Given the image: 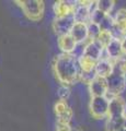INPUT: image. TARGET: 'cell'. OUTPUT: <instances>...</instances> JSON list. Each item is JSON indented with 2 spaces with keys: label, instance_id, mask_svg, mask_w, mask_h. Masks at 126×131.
Listing matches in <instances>:
<instances>
[{
  "label": "cell",
  "instance_id": "cell-1",
  "mask_svg": "<svg viewBox=\"0 0 126 131\" xmlns=\"http://www.w3.org/2000/svg\"><path fill=\"white\" fill-rule=\"evenodd\" d=\"M54 72L63 85L74 84L80 80L81 70L78 59L71 54H60L54 60Z\"/></svg>",
  "mask_w": 126,
  "mask_h": 131
},
{
  "label": "cell",
  "instance_id": "cell-2",
  "mask_svg": "<svg viewBox=\"0 0 126 131\" xmlns=\"http://www.w3.org/2000/svg\"><path fill=\"white\" fill-rule=\"evenodd\" d=\"M105 82H106V88L108 93L106 97L108 100L119 96L120 94L124 91L126 86V78L120 70L117 69H113V72L108 78H105Z\"/></svg>",
  "mask_w": 126,
  "mask_h": 131
},
{
  "label": "cell",
  "instance_id": "cell-3",
  "mask_svg": "<svg viewBox=\"0 0 126 131\" xmlns=\"http://www.w3.org/2000/svg\"><path fill=\"white\" fill-rule=\"evenodd\" d=\"M15 3L21 8L24 15L31 21H40L44 14V2L41 0H22L15 1Z\"/></svg>",
  "mask_w": 126,
  "mask_h": 131
},
{
  "label": "cell",
  "instance_id": "cell-4",
  "mask_svg": "<svg viewBox=\"0 0 126 131\" xmlns=\"http://www.w3.org/2000/svg\"><path fill=\"white\" fill-rule=\"evenodd\" d=\"M109 100L105 96L91 97L90 101V113L92 117L96 119H102L108 116Z\"/></svg>",
  "mask_w": 126,
  "mask_h": 131
},
{
  "label": "cell",
  "instance_id": "cell-5",
  "mask_svg": "<svg viewBox=\"0 0 126 131\" xmlns=\"http://www.w3.org/2000/svg\"><path fill=\"white\" fill-rule=\"evenodd\" d=\"M114 26L111 31L113 38L122 39L126 36V9H120L113 18Z\"/></svg>",
  "mask_w": 126,
  "mask_h": 131
},
{
  "label": "cell",
  "instance_id": "cell-6",
  "mask_svg": "<svg viewBox=\"0 0 126 131\" xmlns=\"http://www.w3.org/2000/svg\"><path fill=\"white\" fill-rule=\"evenodd\" d=\"M75 24V20L72 15L63 16V18H56L53 22V28L58 36H63L69 34L72 25Z\"/></svg>",
  "mask_w": 126,
  "mask_h": 131
},
{
  "label": "cell",
  "instance_id": "cell-7",
  "mask_svg": "<svg viewBox=\"0 0 126 131\" xmlns=\"http://www.w3.org/2000/svg\"><path fill=\"white\" fill-rule=\"evenodd\" d=\"M103 51H104V48L99 44L98 40H89V42L84 45L82 56L87 57L88 59L96 62V61H99L102 58Z\"/></svg>",
  "mask_w": 126,
  "mask_h": 131
},
{
  "label": "cell",
  "instance_id": "cell-8",
  "mask_svg": "<svg viewBox=\"0 0 126 131\" xmlns=\"http://www.w3.org/2000/svg\"><path fill=\"white\" fill-rule=\"evenodd\" d=\"M126 103L120 96H115L109 100L108 117H125Z\"/></svg>",
  "mask_w": 126,
  "mask_h": 131
},
{
  "label": "cell",
  "instance_id": "cell-9",
  "mask_svg": "<svg viewBox=\"0 0 126 131\" xmlns=\"http://www.w3.org/2000/svg\"><path fill=\"white\" fill-rule=\"evenodd\" d=\"M55 114L57 116V119L60 122H66V124H70V121L74 116L71 108L67 105L66 102L64 101H58L55 104Z\"/></svg>",
  "mask_w": 126,
  "mask_h": 131
},
{
  "label": "cell",
  "instance_id": "cell-10",
  "mask_svg": "<svg viewBox=\"0 0 126 131\" xmlns=\"http://www.w3.org/2000/svg\"><path fill=\"white\" fill-rule=\"evenodd\" d=\"M77 7V1H65L60 0L54 5V13L56 18H63V16L72 15Z\"/></svg>",
  "mask_w": 126,
  "mask_h": 131
},
{
  "label": "cell",
  "instance_id": "cell-11",
  "mask_svg": "<svg viewBox=\"0 0 126 131\" xmlns=\"http://www.w3.org/2000/svg\"><path fill=\"white\" fill-rule=\"evenodd\" d=\"M113 69H114V63H113V61L108 59L106 57H103L99 61H96L94 66V72L96 77L103 78V79L108 78L111 74L113 72Z\"/></svg>",
  "mask_w": 126,
  "mask_h": 131
},
{
  "label": "cell",
  "instance_id": "cell-12",
  "mask_svg": "<svg viewBox=\"0 0 126 131\" xmlns=\"http://www.w3.org/2000/svg\"><path fill=\"white\" fill-rule=\"evenodd\" d=\"M104 51L106 52V58L111 61H116L123 56V51H122V45H121V39L117 38H112L106 47L104 48Z\"/></svg>",
  "mask_w": 126,
  "mask_h": 131
},
{
  "label": "cell",
  "instance_id": "cell-13",
  "mask_svg": "<svg viewBox=\"0 0 126 131\" xmlns=\"http://www.w3.org/2000/svg\"><path fill=\"white\" fill-rule=\"evenodd\" d=\"M69 34L72 38L75 39L77 44H84L88 40V28L87 24L84 23H75L72 25Z\"/></svg>",
  "mask_w": 126,
  "mask_h": 131
},
{
  "label": "cell",
  "instance_id": "cell-14",
  "mask_svg": "<svg viewBox=\"0 0 126 131\" xmlns=\"http://www.w3.org/2000/svg\"><path fill=\"white\" fill-rule=\"evenodd\" d=\"M89 85V92L91 94V97H98V96H106L108 88L106 82L103 78H95L93 81H91Z\"/></svg>",
  "mask_w": 126,
  "mask_h": 131
},
{
  "label": "cell",
  "instance_id": "cell-15",
  "mask_svg": "<svg viewBox=\"0 0 126 131\" xmlns=\"http://www.w3.org/2000/svg\"><path fill=\"white\" fill-rule=\"evenodd\" d=\"M76 46L77 43L70 36V34H66L58 37V47L63 51V54H72Z\"/></svg>",
  "mask_w": 126,
  "mask_h": 131
},
{
  "label": "cell",
  "instance_id": "cell-16",
  "mask_svg": "<svg viewBox=\"0 0 126 131\" xmlns=\"http://www.w3.org/2000/svg\"><path fill=\"white\" fill-rule=\"evenodd\" d=\"M72 16H74L75 23L87 24L88 22H90V8L77 5L74 13H72Z\"/></svg>",
  "mask_w": 126,
  "mask_h": 131
},
{
  "label": "cell",
  "instance_id": "cell-17",
  "mask_svg": "<svg viewBox=\"0 0 126 131\" xmlns=\"http://www.w3.org/2000/svg\"><path fill=\"white\" fill-rule=\"evenodd\" d=\"M125 117H108L105 129L106 131H122L124 129Z\"/></svg>",
  "mask_w": 126,
  "mask_h": 131
},
{
  "label": "cell",
  "instance_id": "cell-18",
  "mask_svg": "<svg viewBox=\"0 0 126 131\" xmlns=\"http://www.w3.org/2000/svg\"><path fill=\"white\" fill-rule=\"evenodd\" d=\"M114 1L112 0H99V1H95L96 5V9L102 11L103 13L110 15V12L112 11L113 7H114Z\"/></svg>",
  "mask_w": 126,
  "mask_h": 131
},
{
  "label": "cell",
  "instance_id": "cell-19",
  "mask_svg": "<svg viewBox=\"0 0 126 131\" xmlns=\"http://www.w3.org/2000/svg\"><path fill=\"white\" fill-rule=\"evenodd\" d=\"M78 63L81 71H91V70H94V66L96 62L88 59L84 56H80L78 58Z\"/></svg>",
  "mask_w": 126,
  "mask_h": 131
},
{
  "label": "cell",
  "instance_id": "cell-20",
  "mask_svg": "<svg viewBox=\"0 0 126 131\" xmlns=\"http://www.w3.org/2000/svg\"><path fill=\"white\" fill-rule=\"evenodd\" d=\"M87 28H88V36L90 38V40H95L101 32L100 25H98L95 23H92V22H88Z\"/></svg>",
  "mask_w": 126,
  "mask_h": 131
},
{
  "label": "cell",
  "instance_id": "cell-21",
  "mask_svg": "<svg viewBox=\"0 0 126 131\" xmlns=\"http://www.w3.org/2000/svg\"><path fill=\"white\" fill-rule=\"evenodd\" d=\"M112 38H113V36H112V34H111V32L101 31L100 34H99V36L96 37L95 40H98L101 46H102L103 48H105V47H106V45L112 40Z\"/></svg>",
  "mask_w": 126,
  "mask_h": 131
},
{
  "label": "cell",
  "instance_id": "cell-22",
  "mask_svg": "<svg viewBox=\"0 0 126 131\" xmlns=\"http://www.w3.org/2000/svg\"><path fill=\"white\" fill-rule=\"evenodd\" d=\"M106 15L108 14L103 13L102 11H100L98 9H94L91 12V14H90V22L95 23V24H98V25H100V24L103 22V20L106 18Z\"/></svg>",
  "mask_w": 126,
  "mask_h": 131
},
{
  "label": "cell",
  "instance_id": "cell-23",
  "mask_svg": "<svg viewBox=\"0 0 126 131\" xmlns=\"http://www.w3.org/2000/svg\"><path fill=\"white\" fill-rule=\"evenodd\" d=\"M96 78V74L94 70H91V71H81V74H80V80L83 81L84 83L89 84L91 81H93Z\"/></svg>",
  "mask_w": 126,
  "mask_h": 131
},
{
  "label": "cell",
  "instance_id": "cell-24",
  "mask_svg": "<svg viewBox=\"0 0 126 131\" xmlns=\"http://www.w3.org/2000/svg\"><path fill=\"white\" fill-rule=\"evenodd\" d=\"M57 94H58V97L60 101L66 102L69 98V96H70V89H69L68 85H62V86L58 89Z\"/></svg>",
  "mask_w": 126,
  "mask_h": 131
},
{
  "label": "cell",
  "instance_id": "cell-25",
  "mask_svg": "<svg viewBox=\"0 0 126 131\" xmlns=\"http://www.w3.org/2000/svg\"><path fill=\"white\" fill-rule=\"evenodd\" d=\"M56 131H71L70 124L57 121V124H56Z\"/></svg>",
  "mask_w": 126,
  "mask_h": 131
},
{
  "label": "cell",
  "instance_id": "cell-26",
  "mask_svg": "<svg viewBox=\"0 0 126 131\" xmlns=\"http://www.w3.org/2000/svg\"><path fill=\"white\" fill-rule=\"evenodd\" d=\"M121 45H122V51H123V55L126 56V36H124V37L121 39Z\"/></svg>",
  "mask_w": 126,
  "mask_h": 131
},
{
  "label": "cell",
  "instance_id": "cell-27",
  "mask_svg": "<svg viewBox=\"0 0 126 131\" xmlns=\"http://www.w3.org/2000/svg\"><path fill=\"white\" fill-rule=\"evenodd\" d=\"M71 131H82V129L79 127H75V128H71Z\"/></svg>",
  "mask_w": 126,
  "mask_h": 131
},
{
  "label": "cell",
  "instance_id": "cell-28",
  "mask_svg": "<svg viewBox=\"0 0 126 131\" xmlns=\"http://www.w3.org/2000/svg\"><path fill=\"white\" fill-rule=\"evenodd\" d=\"M124 128L126 129V115H125V121H124Z\"/></svg>",
  "mask_w": 126,
  "mask_h": 131
},
{
  "label": "cell",
  "instance_id": "cell-29",
  "mask_svg": "<svg viewBox=\"0 0 126 131\" xmlns=\"http://www.w3.org/2000/svg\"><path fill=\"white\" fill-rule=\"evenodd\" d=\"M122 131H126V129H125V128H124V129H123V130H122Z\"/></svg>",
  "mask_w": 126,
  "mask_h": 131
}]
</instances>
